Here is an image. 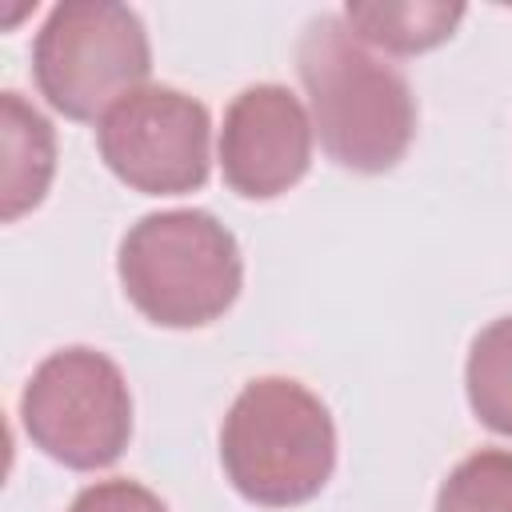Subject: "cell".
Wrapping results in <instances>:
<instances>
[{
    "label": "cell",
    "instance_id": "8992f818",
    "mask_svg": "<svg viewBox=\"0 0 512 512\" xmlns=\"http://www.w3.org/2000/svg\"><path fill=\"white\" fill-rule=\"evenodd\" d=\"M96 148L108 172L144 196H184L208 184V108L168 84H144L96 120Z\"/></svg>",
    "mask_w": 512,
    "mask_h": 512
},
{
    "label": "cell",
    "instance_id": "ba28073f",
    "mask_svg": "<svg viewBox=\"0 0 512 512\" xmlns=\"http://www.w3.org/2000/svg\"><path fill=\"white\" fill-rule=\"evenodd\" d=\"M0 132H4V208L0 216L12 224L32 212L56 172V132L52 124L20 96L0 92Z\"/></svg>",
    "mask_w": 512,
    "mask_h": 512
},
{
    "label": "cell",
    "instance_id": "9c48e42d",
    "mask_svg": "<svg viewBox=\"0 0 512 512\" xmlns=\"http://www.w3.org/2000/svg\"><path fill=\"white\" fill-rule=\"evenodd\" d=\"M344 24L356 40L376 44L392 56H416L440 48L464 20V4L448 0H348Z\"/></svg>",
    "mask_w": 512,
    "mask_h": 512
},
{
    "label": "cell",
    "instance_id": "7c38bea8",
    "mask_svg": "<svg viewBox=\"0 0 512 512\" xmlns=\"http://www.w3.org/2000/svg\"><path fill=\"white\" fill-rule=\"evenodd\" d=\"M68 512H168V504L152 488H144L128 476H116V480H96V484L80 488L76 500L68 504Z\"/></svg>",
    "mask_w": 512,
    "mask_h": 512
},
{
    "label": "cell",
    "instance_id": "30bf717a",
    "mask_svg": "<svg viewBox=\"0 0 512 512\" xmlns=\"http://www.w3.org/2000/svg\"><path fill=\"white\" fill-rule=\"evenodd\" d=\"M464 388L476 420L496 436H512V316L476 332L464 364Z\"/></svg>",
    "mask_w": 512,
    "mask_h": 512
},
{
    "label": "cell",
    "instance_id": "3957f363",
    "mask_svg": "<svg viewBox=\"0 0 512 512\" xmlns=\"http://www.w3.org/2000/svg\"><path fill=\"white\" fill-rule=\"evenodd\" d=\"M116 272L144 320L160 328H204L236 304L244 256L212 212L164 208L124 232Z\"/></svg>",
    "mask_w": 512,
    "mask_h": 512
},
{
    "label": "cell",
    "instance_id": "5b68a950",
    "mask_svg": "<svg viewBox=\"0 0 512 512\" xmlns=\"http://www.w3.org/2000/svg\"><path fill=\"white\" fill-rule=\"evenodd\" d=\"M28 440L76 472L112 468L132 440V392L120 364L96 348H56L20 392Z\"/></svg>",
    "mask_w": 512,
    "mask_h": 512
},
{
    "label": "cell",
    "instance_id": "6da1fadb",
    "mask_svg": "<svg viewBox=\"0 0 512 512\" xmlns=\"http://www.w3.org/2000/svg\"><path fill=\"white\" fill-rule=\"evenodd\" d=\"M296 72L328 160L360 176H380L404 160L416 136V96L396 64L352 36L344 16L304 24Z\"/></svg>",
    "mask_w": 512,
    "mask_h": 512
},
{
    "label": "cell",
    "instance_id": "8fae6325",
    "mask_svg": "<svg viewBox=\"0 0 512 512\" xmlns=\"http://www.w3.org/2000/svg\"><path fill=\"white\" fill-rule=\"evenodd\" d=\"M436 512H512V448L464 456L436 492Z\"/></svg>",
    "mask_w": 512,
    "mask_h": 512
},
{
    "label": "cell",
    "instance_id": "7a4b0ae2",
    "mask_svg": "<svg viewBox=\"0 0 512 512\" xmlns=\"http://www.w3.org/2000/svg\"><path fill=\"white\" fill-rule=\"evenodd\" d=\"M220 464L248 504H308L336 468V424L328 404L292 376L248 380L224 412Z\"/></svg>",
    "mask_w": 512,
    "mask_h": 512
},
{
    "label": "cell",
    "instance_id": "277c9868",
    "mask_svg": "<svg viewBox=\"0 0 512 512\" xmlns=\"http://www.w3.org/2000/svg\"><path fill=\"white\" fill-rule=\"evenodd\" d=\"M148 72L144 20L116 0L56 4L32 44L36 88L68 120H100L116 100L144 88Z\"/></svg>",
    "mask_w": 512,
    "mask_h": 512
},
{
    "label": "cell",
    "instance_id": "52a82bcc",
    "mask_svg": "<svg viewBox=\"0 0 512 512\" xmlns=\"http://www.w3.org/2000/svg\"><path fill=\"white\" fill-rule=\"evenodd\" d=\"M312 116L284 84H252L232 96L220 128L224 184L244 200H272L296 188L312 164Z\"/></svg>",
    "mask_w": 512,
    "mask_h": 512
}]
</instances>
